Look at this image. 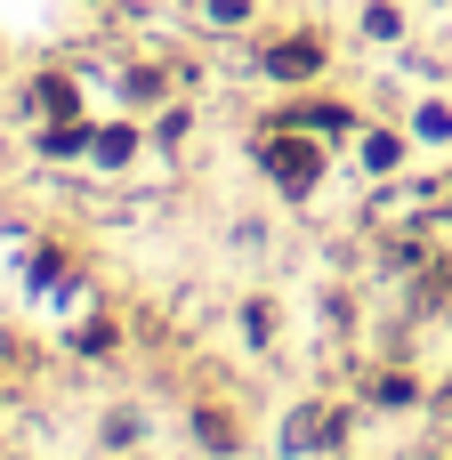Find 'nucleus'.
<instances>
[{
    "instance_id": "nucleus-1",
    "label": "nucleus",
    "mask_w": 452,
    "mask_h": 460,
    "mask_svg": "<svg viewBox=\"0 0 452 460\" xmlns=\"http://www.w3.org/2000/svg\"><path fill=\"white\" fill-rule=\"evenodd\" d=\"M267 170H275V186H291V194H307L323 162H315V146H299V137H275V146H267Z\"/></svg>"
},
{
    "instance_id": "nucleus-2",
    "label": "nucleus",
    "mask_w": 452,
    "mask_h": 460,
    "mask_svg": "<svg viewBox=\"0 0 452 460\" xmlns=\"http://www.w3.org/2000/svg\"><path fill=\"white\" fill-rule=\"evenodd\" d=\"M315 65H323L315 40H283V49H267V73H275V81H307Z\"/></svg>"
},
{
    "instance_id": "nucleus-3",
    "label": "nucleus",
    "mask_w": 452,
    "mask_h": 460,
    "mask_svg": "<svg viewBox=\"0 0 452 460\" xmlns=\"http://www.w3.org/2000/svg\"><path fill=\"white\" fill-rule=\"evenodd\" d=\"M340 437V412H299V429H291V445H332Z\"/></svg>"
}]
</instances>
